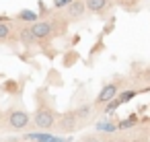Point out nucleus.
Here are the masks:
<instances>
[{
    "label": "nucleus",
    "mask_w": 150,
    "mask_h": 142,
    "mask_svg": "<svg viewBox=\"0 0 150 142\" xmlns=\"http://www.w3.org/2000/svg\"><path fill=\"white\" fill-rule=\"evenodd\" d=\"M19 39H21L25 45H31L33 41H37L35 35H33V31H31V27H29V29H21V31H19Z\"/></svg>",
    "instance_id": "nucleus-9"
},
{
    "label": "nucleus",
    "mask_w": 150,
    "mask_h": 142,
    "mask_svg": "<svg viewBox=\"0 0 150 142\" xmlns=\"http://www.w3.org/2000/svg\"><path fill=\"white\" fill-rule=\"evenodd\" d=\"M78 124H80V117L76 115V111H72V113H66V115L60 117L58 128H60L62 132H72V130L78 128Z\"/></svg>",
    "instance_id": "nucleus-4"
},
{
    "label": "nucleus",
    "mask_w": 150,
    "mask_h": 142,
    "mask_svg": "<svg viewBox=\"0 0 150 142\" xmlns=\"http://www.w3.org/2000/svg\"><path fill=\"white\" fill-rule=\"evenodd\" d=\"M119 95V87L115 84V82H111V84H105L103 89H101V93H99V97H97V103L99 105H103V103H109L111 99H115Z\"/></svg>",
    "instance_id": "nucleus-5"
},
{
    "label": "nucleus",
    "mask_w": 150,
    "mask_h": 142,
    "mask_svg": "<svg viewBox=\"0 0 150 142\" xmlns=\"http://www.w3.org/2000/svg\"><path fill=\"white\" fill-rule=\"evenodd\" d=\"M33 121L39 130H50L54 128L58 121H56V113L50 109V107H39L35 113H33Z\"/></svg>",
    "instance_id": "nucleus-1"
},
{
    "label": "nucleus",
    "mask_w": 150,
    "mask_h": 142,
    "mask_svg": "<svg viewBox=\"0 0 150 142\" xmlns=\"http://www.w3.org/2000/svg\"><path fill=\"white\" fill-rule=\"evenodd\" d=\"M19 19H21V21H27V23H33V25L37 23V15H35L33 11H21V13H19Z\"/></svg>",
    "instance_id": "nucleus-10"
},
{
    "label": "nucleus",
    "mask_w": 150,
    "mask_h": 142,
    "mask_svg": "<svg viewBox=\"0 0 150 142\" xmlns=\"http://www.w3.org/2000/svg\"><path fill=\"white\" fill-rule=\"evenodd\" d=\"M72 2H74V0H54V6L62 9V6H70Z\"/></svg>",
    "instance_id": "nucleus-12"
},
{
    "label": "nucleus",
    "mask_w": 150,
    "mask_h": 142,
    "mask_svg": "<svg viewBox=\"0 0 150 142\" xmlns=\"http://www.w3.org/2000/svg\"><path fill=\"white\" fill-rule=\"evenodd\" d=\"M29 119H31L29 113L23 111V109H13L6 115V124H8L11 130H23V128H27L29 126Z\"/></svg>",
    "instance_id": "nucleus-2"
},
{
    "label": "nucleus",
    "mask_w": 150,
    "mask_h": 142,
    "mask_svg": "<svg viewBox=\"0 0 150 142\" xmlns=\"http://www.w3.org/2000/svg\"><path fill=\"white\" fill-rule=\"evenodd\" d=\"M15 35V29L8 21H0V43L2 41H8L11 37Z\"/></svg>",
    "instance_id": "nucleus-8"
},
{
    "label": "nucleus",
    "mask_w": 150,
    "mask_h": 142,
    "mask_svg": "<svg viewBox=\"0 0 150 142\" xmlns=\"http://www.w3.org/2000/svg\"><path fill=\"white\" fill-rule=\"evenodd\" d=\"M84 11H86V2L84 0H74V2L68 6V17L70 19H80L82 15H84Z\"/></svg>",
    "instance_id": "nucleus-6"
},
{
    "label": "nucleus",
    "mask_w": 150,
    "mask_h": 142,
    "mask_svg": "<svg viewBox=\"0 0 150 142\" xmlns=\"http://www.w3.org/2000/svg\"><path fill=\"white\" fill-rule=\"evenodd\" d=\"M136 95V91H127V93H121L119 95V101H127V99H132Z\"/></svg>",
    "instance_id": "nucleus-13"
},
{
    "label": "nucleus",
    "mask_w": 150,
    "mask_h": 142,
    "mask_svg": "<svg viewBox=\"0 0 150 142\" xmlns=\"http://www.w3.org/2000/svg\"><path fill=\"white\" fill-rule=\"evenodd\" d=\"M31 31H33V35H35V39H47V37H52V33H54V23H50V21H37L33 27H31Z\"/></svg>",
    "instance_id": "nucleus-3"
},
{
    "label": "nucleus",
    "mask_w": 150,
    "mask_h": 142,
    "mask_svg": "<svg viewBox=\"0 0 150 142\" xmlns=\"http://www.w3.org/2000/svg\"><path fill=\"white\" fill-rule=\"evenodd\" d=\"M91 109H93L91 105H84V107H80V109L76 111V115H78L80 119H86V117H88V113H91Z\"/></svg>",
    "instance_id": "nucleus-11"
},
{
    "label": "nucleus",
    "mask_w": 150,
    "mask_h": 142,
    "mask_svg": "<svg viewBox=\"0 0 150 142\" xmlns=\"http://www.w3.org/2000/svg\"><path fill=\"white\" fill-rule=\"evenodd\" d=\"M86 2V11L97 15V13H103L107 6H109V0H84Z\"/></svg>",
    "instance_id": "nucleus-7"
},
{
    "label": "nucleus",
    "mask_w": 150,
    "mask_h": 142,
    "mask_svg": "<svg viewBox=\"0 0 150 142\" xmlns=\"http://www.w3.org/2000/svg\"><path fill=\"white\" fill-rule=\"evenodd\" d=\"M82 142H101V138H97L95 134H88V136L82 138Z\"/></svg>",
    "instance_id": "nucleus-14"
}]
</instances>
